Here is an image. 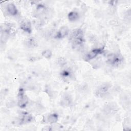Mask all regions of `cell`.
Returning <instances> with one entry per match:
<instances>
[{
    "instance_id": "obj_3",
    "label": "cell",
    "mask_w": 131,
    "mask_h": 131,
    "mask_svg": "<svg viewBox=\"0 0 131 131\" xmlns=\"http://www.w3.org/2000/svg\"><path fill=\"white\" fill-rule=\"evenodd\" d=\"M111 88V85L109 83H105L100 85L96 90V95L100 97H105L108 92L109 89Z\"/></svg>"
},
{
    "instance_id": "obj_18",
    "label": "cell",
    "mask_w": 131,
    "mask_h": 131,
    "mask_svg": "<svg viewBox=\"0 0 131 131\" xmlns=\"http://www.w3.org/2000/svg\"><path fill=\"white\" fill-rule=\"evenodd\" d=\"M57 63L58 64V65H59L61 67H63L64 66H65L67 63V61H66V59L62 57H60L59 58H58V60H57Z\"/></svg>"
},
{
    "instance_id": "obj_4",
    "label": "cell",
    "mask_w": 131,
    "mask_h": 131,
    "mask_svg": "<svg viewBox=\"0 0 131 131\" xmlns=\"http://www.w3.org/2000/svg\"><path fill=\"white\" fill-rule=\"evenodd\" d=\"M103 50H104L103 48H96L91 50L85 55L84 57L85 60L89 61L95 58L98 55L102 54L103 52Z\"/></svg>"
},
{
    "instance_id": "obj_10",
    "label": "cell",
    "mask_w": 131,
    "mask_h": 131,
    "mask_svg": "<svg viewBox=\"0 0 131 131\" xmlns=\"http://www.w3.org/2000/svg\"><path fill=\"white\" fill-rule=\"evenodd\" d=\"M118 110L117 106L114 103H109L105 106L104 111L107 114H115Z\"/></svg>"
},
{
    "instance_id": "obj_5",
    "label": "cell",
    "mask_w": 131,
    "mask_h": 131,
    "mask_svg": "<svg viewBox=\"0 0 131 131\" xmlns=\"http://www.w3.org/2000/svg\"><path fill=\"white\" fill-rule=\"evenodd\" d=\"M122 57L119 55H110L108 56V62L112 65H119L122 61Z\"/></svg>"
},
{
    "instance_id": "obj_17",
    "label": "cell",
    "mask_w": 131,
    "mask_h": 131,
    "mask_svg": "<svg viewBox=\"0 0 131 131\" xmlns=\"http://www.w3.org/2000/svg\"><path fill=\"white\" fill-rule=\"evenodd\" d=\"M42 55L46 58H50L52 57V52L50 50L47 49L46 50H44L42 52Z\"/></svg>"
},
{
    "instance_id": "obj_11",
    "label": "cell",
    "mask_w": 131,
    "mask_h": 131,
    "mask_svg": "<svg viewBox=\"0 0 131 131\" xmlns=\"http://www.w3.org/2000/svg\"><path fill=\"white\" fill-rule=\"evenodd\" d=\"M7 12L12 16H15L17 14L18 11L15 5L13 3H9L6 7Z\"/></svg>"
},
{
    "instance_id": "obj_13",
    "label": "cell",
    "mask_w": 131,
    "mask_h": 131,
    "mask_svg": "<svg viewBox=\"0 0 131 131\" xmlns=\"http://www.w3.org/2000/svg\"><path fill=\"white\" fill-rule=\"evenodd\" d=\"M68 17L69 21H72V22L76 21L79 18V14H78V12H77L76 11H73L70 12L68 14Z\"/></svg>"
},
{
    "instance_id": "obj_2",
    "label": "cell",
    "mask_w": 131,
    "mask_h": 131,
    "mask_svg": "<svg viewBox=\"0 0 131 131\" xmlns=\"http://www.w3.org/2000/svg\"><path fill=\"white\" fill-rule=\"evenodd\" d=\"M28 97L25 94L24 90L20 89L18 94V105L20 108H25L28 104Z\"/></svg>"
},
{
    "instance_id": "obj_15",
    "label": "cell",
    "mask_w": 131,
    "mask_h": 131,
    "mask_svg": "<svg viewBox=\"0 0 131 131\" xmlns=\"http://www.w3.org/2000/svg\"><path fill=\"white\" fill-rule=\"evenodd\" d=\"M73 75L70 69L64 70L61 73V77L64 79H71L73 78Z\"/></svg>"
},
{
    "instance_id": "obj_8",
    "label": "cell",
    "mask_w": 131,
    "mask_h": 131,
    "mask_svg": "<svg viewBox=\"0 0 131 131\" xmlns=\"http://www.w3.org/2000/svg\"><path fill=\"white\" fill-rule=\"evenodd\" d=\"M33 117L30 114L27 112H24L21 114V117L20 118V123L26 124L31 122L33 120Z\"/></svg>"
},
{
    "instance_id": "obj_1",
    "label": "cell",
    "mask_w": 131,
    "mask_h": 131,
    "mask_svg": "<svg viewBox=\"0 0 131 131\" xmlns=\"http://www.w3.org/2000/svg\"><path fill=\"white\" fill-rule=\"evenodd\" d=\"M71 39L75 48L80 47L84 41L82 30L80 29L74 30L71 34Z\"/></svg>"
},
{
    "instance_id": "obj_6",
    "label": "cell",
    "mask_w": 131,
    "mask_h": 131,
    "mask_svg": "<svg viewBox=\"0 0 131 131\" xmlns=\"http://www.w3.org/2000/svg\"><path fill=\"white\" fill-rule=\"evenodd\" d=\"M20 29L23 30L24 32L27 33H31L32 32V26L30 21L28 20H23L20 25Z\"/></svg>"
},
{
    "instance_id": "obj_12",
    "label": "cell",
    "mask_w": 131,
    "mask_h": 131,
    "mask_svg": "<svg viewBox=\"0 0 131 131\" xmlns=\"http://www.w3.org/2000/svg\"><path fill=\"white\" fill-rule=\"evenodd\" d=\"M25 44L29 48H34L37 46V41L35 38L31 37L25 40Z\"/></svg>"
},
{
    "instance_id": "obj_14",
    "label": "cell",
    "mask_w": 131,
    "mask_h": 131,
    "mask_svg": "<svg viewBox=\"0 0 131 131\" xmlns=\"http://www.w3.org/2000/svg\"><path fill=\"white\" fill-rule=\"evenodd\" d=\"M58 118V114L56 113H52L50 114L47 117V121L50 123H56Z\"/></svg>"
},
{
    "instance_id": "obj_16",
    "label": "cell",
    "mask_w": 131,
    "mask_h": 131,
    "mask_svg": "<svg viewBox=\"0 0 131 131\" xmlns=\"http://www.w3.org/2000/svg\"><path fill=\"white\" fill-rule=\"evenodd\" d=\"M45 11V7L42 5H38L37 8H36V14L37 15L42 14Z\"/></svg>"
},
{
    "instance_id": "obj_9",
    "label": "cell",
    "mask_w": 131,
    "mask_h": 131,
    "mask_svg": "<svg viewBox=\"0 0 131 131\" xmlns=\"http://www.w3.org/2000/svg\"><path fill=\"white\" fill-rule=\"evenodd\" d=\"M69 33V28L67 26H62L57 32L56 38H62L66 37Z\"/></svg>"
},
{
    "instance_id": "obj_7",
    "label": "cell",
    "mask_w": 131,
    "mask_h": 131,
    "mask_svg": "<svg viewBox=\"0 0 131 131\" xmlns=\"http://www.w3.org/2000/svg\"><path fill=\"white\" fill-rule=\"evenodd\" d=\"M72 102V99L70 95L66 94H64L60 101V104L63 107L69 106Z\"/></svg>"
}]
</instances>
